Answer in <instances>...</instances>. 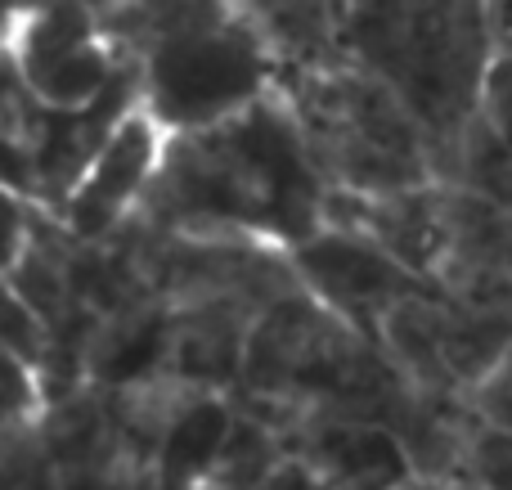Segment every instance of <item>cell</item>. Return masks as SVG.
Listing matches in <instances>:
<instances>
[{
    "instance_id": "1",
    "label": "cell",
    "mask_w": 512,
    "mask_h": 490,
    "mask_svg": "<svg viewBox=\"0 0 512 490\" xmlns=\"http://www.w3.org/2000/svg\"><path fill=\"white\" fill-rule=\"evenodd\" d=\"M328 185L288 99L274 90L248 113L194 135H171L135 216L162 234L256 239L297 252L324 230Z\"/></svg>"
},
{
    "instance_id": "2",
    "label": "cell",
    "mask_w": 512,
    "mask_h": 490,
    "mask_svg": "<svg viewBox=\"0 0 512 490\" xmlns=\"http://www.w3.org/2000/svg\"><path fill=\"white\" fill-rule=\"evenodd\" d=\"M140 77V104L167 135H194L279 90V59L252 5H95Z\"/></svg>"
},
{
    "instance_id": "3",
    "label": "cell",
    "mask_w": 512,
    "mask_h": 490,
    "mask_svg": "<svg viewBox=\"0 0 512 490\" xmlns=\"http://www.w3.org/2000/svg\"><path fill=\"white\" fill-rule=\"evenodd\" d=\"M405 387L378 342L301 288L256 320L230 401L234 410L288 437L315 414H342L382 428Z\"/></svg>"
},
{
    "instance_id": "4",
    "label": "cell",
    "mask_w": 512,
    "mask_h": 490,
    "mask_svg": "<svg viewBox=\"0 0 512 490\" xmlns=\"http://www.w3.org/2000/svg\"><path fill=\"white\" fill-rule=\"evenodd\" d=\"M342 41L418 117L436 149V176L477 122L499 45L486 5H342Z\"/></svg>"
},
{
    "instance_id": "5",
    "label": "cell",
    "mask_w": 512,
    "mask_h": 490,
    "mask_svg": "<svg viewBox=\"0 0 512 490\" xmlns=\"http://www.w3.org/2000/svg\"><path fill=\"white\" fill-rule=\"evenodd\" d=\"M319 176L337 194L391 198L436 185V149L405 99L351 54L328 68L279 72Z\"/></svg>"
},
{
    "instance_id": "6",
    "label": "cell",
    "mask_w": 512,
    "mask_h": 490,
    "mask_svg": "<svg viewBox=\"0 0 512 490\" xmlns=\"http://www.w3.org/2000/svg\"><path fill=\"white\" fill-rule=\"evenodd\" d=\"M5 68L54 113L95 108L131 63L117 54L95 5H9Z\"/></svg>"
},
{
    "instance_id": "7",
    "label": "cell",
    "mask_w": 512,
    "mask_h": 490,
    "mask_svg": "<svg viewBox=\"0 0 512 490\" xmlns=\"http://www.w3.org/2000/svg\"><path fill=\"white\" fill-rule=\"evenodd\" d=\"M144 225L149 279L162 306H248L265 315L283 297L301 293L292 252L256 239H189Z\"/></svg>"
},
{
    "instance_id": "8",
    "label": "cell",
    "mask_w": 512,
    "mask_h": 490,
    "mask_svg": "<svg viewBox=\"0 0 512 490\" xmlns=\"http://www.w3.org/2000/svg\"><path fill=\"white\" fill-rule=\"evenodd\" d=\"M301 284L310 297L342 315L351 329H360L369 342H378V329L405 297L436 293L418 275H409L400 261H391L378 243L346 230H319L310 243L292 252Z\"/></svg>"
},
{
    "instance_id": "9",
    "label": "cell",
    "mask_w": 512,
    "mask_h": 490,
    "mask_svg": "<svg viewBox=\"0 0 512 490\" xmlns=\"http://www.w3.org/2000/svg\"><path fill=\"white\" fill-rule=\"evenodd\" d=\"M436 293L477 320L512 324V212L450 185Z\"/></svg>"
},
{
    "instance_id": "10",
    "label": "cell",
    "mask_w": 512,
    "mask_h": 490,
    "mask_svg": "<svg viewBox=\"0 0 512 490\" xmlns=\"http://www.w3.org/2000/svg\"><path fill=\"white\" fill-rule=\"evenodd\" d=\"M171 135L144 113V104L126 117L113 131V140L104 144V153L95 158V167L86 171V180L77 185V194L63 203L59 221L68 225L72 239L81 243H104L108 234H117L149 198V185L162 167Z\"/></svg>"
},
{
    "instance_id": "11",
    "label": "cell",
    "mask_w": 512,
    "mask_h": 490,
    "mask_svg": "<svg viewBox=\"0 0 512 490\" xmlns=\"http://www.w3.org/2000/svg\"><path fill=\"white\" fill-rule=\"evenodd\" d=\"M445 216H450V185H423L391 198H360L328 189L324 230H346L378 243L391 261L436 288V270L445 257Z\"/></svg>"
},
{
    "instance_id": "12",
    "label": "cell",
    "mask_w": 512,
    "mask_h": 490,
    "mask_svg": "<svg viewBox=\"0 0 512 490\" xmlns=\"http://www.w3.org/2000/svg\"><path fill=\"white\" fill-rule=\"evenodd\" d=\"M288 455L319 482V490H400L414 482L400 441L387 428L342 414H315L288 432Z\"/></svg>"
},
{
    "instance_id": "13",
    "label": "cell",
    "mask_w": 512,
    "mask_h": 490,
    "mask_svg": "<svg viewBox=\"0 0 512 490\" xmlns=\"http://www.w3.org/2000/svg\"><path fill=\"white\" fill-rule=\"evenodd\" d=\"M378 347L391 360L400 378L414 387L418 396L450 405H468L463 387L454 383L450 365H445V342H441V293H418L405 297L396 311L382 320Z\"/></svg>"
},
{
    "instance_id": "14",
    "label": "cell",
    "mask_w": 512,
    "mask_h": 490,
    "mask_svg": "<svg viewBox=\"0 0 512 490\" xmlns=\"http://www.w3.org/2000/svg\"><path fill=\"white\" fill-rule=\"evenodd\" d=\"M234 428V401L230 396H194L171 423L162 455L153 464V490H207L212 468L221 459V446Z\"/></svg>"
},
{
    "instance_id": "15",
    "label": "cell",
    "mask_w": 512,
    "mask_h": 490,
    "mask_svg": "<svg viewBox=\"0 0 512 490\" xmlns=\"http://www.w3.org/2000/svg\"><path fill=\"white\" fill-rule=\"evenodd\" d=\"M279 72H310L346 59L342 5H252Z\"/></svg>"
},
{
    "instance_id": "16",
    "label": "cell",
    "mask_w": 512,
    "mask_h": 490,
    "mask_svg": "<svg viewBox=\"0 0 512 490\" xmlns=\"http://www.w3.org/2000/svg\"><path fill=\"white\" fill-rule=\"evenodd\" d=\"M288 459H292L288 441H283L270 423L234 410V428L221 446V459H216L207 490H256V486L270 482Z\"/></svg>"
},
{
    "instance_id": "17",
    "label": "cell",
    "mask_w": 512,
    "mask_h": 490,
    "mask_svg": "<svg viewBox=\"0 0 512 490\" xmlns=\"http://www.w3.org/2000/svg\"><path fill=\"white\" fill-rule=\"evenodd\" d=\"M463 490H512V432L477 419L463 455Z\"/></svg>"
},
{
    "instance_id": "18",
    "label": "cell",
    "mask_w": 512,
    "mask_h": 490,
    "mask_svg": "<svg viewBox=\"0 0 512 490\" xmlns=\"http://www.w3.org/2000/svg\"><path fill=\"white\" fill-rule=\"evenodd\" d=\"M477 122L490 131V140L512 158V50H499L486 72V90H481Z\"/></svg>"
},
{
    "instance_id": "19",
    "label": "cell",
    "mask_w": 512,
    "mask_h": 490,
    "mask_svg": "<svg viewBox=\"0 0 512 490\" xmlns=\"http://www.w3.org/2000/svg\"><path fill=\"white\" fill-rule=\"evenodd\" d=\"M472 414L490 428L512 432V351L499 360V369L486 378V383L472 392Z\"/></svg>"
},
{
    "instance_id": "20",
    "label": "cell",
    "mask_w": 512,
    "mask_h": 490,
    "mask_svg": "<svg viewBox=\"0 0 512 490\" xmlns=\"http://www.w3.org/2000/svg\"><path fill=\"white\" fill-rule=\"evenodd\" d=\"M490 9V32H495L499 50H512V5H486Z\"/></svg>"
},
{
    "instance_id": "21",
    "label": "cell",
    "mask_w": 512,
    "mask_h": 490,
    "mask_svg": "<svg viewBox=\"0 0 512 490\" xmlns=\"http://www.w3.org/2000/svg\"><path fill=\"white\" fill-rule=\"evenodd\" d=\"M400 490H463L459 482H432V477H414V482H405Z\"/></svg>"
}]
</instances>
